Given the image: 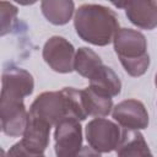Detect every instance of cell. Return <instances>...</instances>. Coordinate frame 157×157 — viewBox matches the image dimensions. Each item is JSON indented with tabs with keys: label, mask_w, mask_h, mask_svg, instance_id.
<instances>
[{
	"label": "cell",
	"mask_w": 157,
	"mask_h": 157,
	"mask_svg": "<svg viewBox=\"0 0 157 157\" xmlns=\"http://www.w3.org/2000/svg\"><path fill=\"white\" fill-rule=\"evenodd\" d=\"M103 65L101 56L88 47H81L76 50L74 70L82 77L91 78L96 71Z\"/></svg>",
	"instance_id": "2e32d148"
},
{
	"label": "cell",
	"mask_w": 157,
	"mask_h": 157,
	"mask_svg": "<svg viewBox=\"0 0 157 157\" xmlns=\"http://www.w3.org/2000/svg\"><path fill=\"white\" fill-rule=\"evenodd\" d=\"M28 115L40 119L52 126H56L66 118H75L77 120L87 118L82 105L81 90L74 87L40 93L32 102Z\"/></svg>",
	"instance_id": "6da1fadb"
},
{
	"label": "cell",
	"mask_w": 157,
	"mask_h": 157,
	"mask_svg": "<svg viewBox=\"0 0 157 157\" xmlns=\"http://www.w3.org/2000/svg\"><path fill=\"white\" fill-rule=\"evenodd\" d=\"M55 155L56 157H74L82 147V128L80 120L66 118L55 126Z\"/></svg>",
	"instance_id": "52a82bcc"
},
{
	"label": "cell",
	"mask_w": 157,
	"mask_h": 157,
	"mask_svg": "<svg viewBox=\"0 0 157 157\" xmlns=\"http://www.w3.org/2000/svg\"><path fill=\"white\" fill-rule=\"evenodd\" d=\"M113 5L124 9L126 17L136 27L148 31L157 27V1H128Z\"/></svg>",
	"instance_id": "30bf717a"
},
{
	"label": "cell",
	"mask_w": 157,
	"mask_h": 157,
	"mask_svg": "<svg viewBox=\"0 0 157 157\" xmlns=\"http://www.w3.org/2000/svg\"><path fill=\"white\" fill-rule=\"evenodd\" d=\"M74 27L82 40L104 47L113 42L119 31V21L117 13L107 6L83 4L75 12Z\"/></svg>",
	"instance_id": "7a4b0ae2"
},
{
	"label": "cell",
	"mask_w": 157,
	"mask_h": 157,
	"mask_svg": "<svg viewBox=\"0 0 157 157\" xmlns=\"http://www.w3.org/2000/svg\"><path fill=\"white\" fill-rule=\"evenodd\" d=\"M74 157H102V155L98 151L93 150L91 146H82Z\"/></svg>",
	"instance_id": "d6986e66"
},
{
	"label": "cell",
	"mask_w": 157,
	"mask_h": 157,
	"mask_svg": "<svg viewBox=\"0 0 157 157\" xmlns=\"http://www.w3.org/2000/svg\"><path fill=\"white\" fill-rule=\"evenodd\" d=\"M6 157H45V156L43 153H36V152L28 150L22 144V141H20L10 147Z\"/></svg>",
	"instance_id": "ac0fdd59"
},
{
	"label": "cell",
	"mask_w": 157,
	"mask_h": 157,
	"mask_svg": "<svg viewBox=\"0 0 157 157\" xmlns=\"http://www.w3.org/2000/svg\"><path fill=\"white\" fill-rule=\"evenodd\" d=\"M52 128L53 126L48 123L28 115V123L21 141L28 150L36 153H43L49 145Z\"/></svg>",
	"instance_id": "8fae6325"
},
{
	"label": "cell",
	"mask_w": 157,
	"mask_h": 157,
	"mask_svg": "<svg viewBox=\"0 0 157 157\" xmlns=\"http://www.w3.org/2000/svg\"><path fill=\"white\" fill-rule=\"evenodd\" d=\"M34 90L33 76L21 67H7L1 77V94L23 99Z\"/></svg>",
	"instance_id": "9c48e42d"
},
{
	"label": "cell",
	"mask_w": 157,
	"mask_h": 157,
	"mask_svg": "<svg viewBox=\"0 0 157 157\" xmlns=\"http://www.w3.org/2000/svg\"><path fill=\"white\" fill-rule=\"evenodd\" d=\"M117 157H155L139 130H124L117 147Z\"/></svg>",
	"instance_id": "7c38bea8"
},
{
	"label": "cell",
	"mask_w": 157,
	"mask_h": 157,
	"mask_svg": "<svg viewBox=\"0 0 157 157\" xmlns=\"http://www.w3.org/2000/svg\"><path fill=\"white\" fill-rule=\"evenodd\" d=\"M155 85H156V87H157V74H156V77H155Z\"/></svg>",
	"instance_id": "ffe728a7"
},
{
	"label": "cell",
	"mask_w": 157,
	"mask_h": 157,
	"mask_svg": "<svg viewBox=\"0 0 157 157\" xmlns=\"http://www.w3.org/2000/svg\"><path fill=\"white\" fill-rule=\"evenodd\" d=\"M81 98L87 117L104 118L109 115L113 110L112 98L93 91L90 86L86 87L85 90H81Z\"/></svg>",
	"instance_id": "5bb4252c"
},
{
	"label": "cell",
	"mask_w": 157,
	"mask_h": 157,
	"mask_svg": "<svg viewBox=\"0 0 157 157\" xmlns=\"http://www.w3.org/2000/svg\"><path fill=\"white\" fill-rule=\"evenodd\" d=\"M113 119L126 130H142L148 126V113L141 101L129 98L119 102L112 110Z\"/></svg>",
	"instance_id": "ba28073f"
},
{
	"label": "cell",
	"mask_w": 157,
	"mask_h": 157,
	"mask_svg": "<svg viewBox=\"0 0 157 157\" xmlns=\"http://www.w3.org/2000/svg\"><path fill=\"white\" fill-rule=\"evenodd\" d=\"M43 16L55 26L66 25L75 11V4L71 0H44L40 2Z\"/></svg>",
	"instance_id": "9a60e30c"
},
{
	"label": "cell",
	"mask_w": 157,
	"mask_h": 157,
	"mask_svg": "<svg viewBox=\"0 0 157 157\" xmlns=\"http://www.w3.org/2000/svg\"><path fill=\"white\" fill-rule=\"evenodd\" d=\"M90 87L109 98H113L121 92L120 78L109 66L104 64L90 78Z\"/></svg>",
	"instance_id": "4fadbf2b"
},
{
	"label": "cell",
	"mask_w": 157,
	"mask_h": 157,
	"mask_svg": "<svg viewBox=\"0 0 157 157\" xmlns=\"http://www.w3.org/2000/svg\"><path fill=\"white\" fill-rule=\"evenodd\" d=\"M0 119L5 135L11 137L23 135L28 123V112L23 99L0 94Z\"/></svg>",
	"instance_id": "5b68a950"
},
{
	"label": "cell",
	"mask_w": 157,
	"mask_h": 157,
	"mask_svg": "<svg viewBox=\"0 0 157 157\" xmlns=\"http://www.w3.org/2000/svg\"><path fill=\"white\" fill-rule=\"evenodd\" d=\"M17 7L7 1H0V20H1V36H5L10 32L11 26L17 16Z\"/></svg>",
	"instance_id": "e0dca14e"
},
{
	"label": "cell",
	"mask_w": 157,
	"mask_h": 157,
	"mask_svg": "<svg viewBox=\"0 0 157 157\" xmlns=\"http://www.w3.org/2000/svg\"><path fill=\"white\" fill-rule=\"evenodd\" d=\"M114 50L124 67L132 77L142 76L150 66V55L147 53L146 37L131 28H119L115 33Z\"/></svg>",
	"instance_id": "3957f363"
},
{
	"label": "cell",
	"mask_w": 157,
	"mask_h": 157,
	"mask_svg": "<svg viewBox=\"0 0 157 157\" xmlns=\"http://www.w3.org/2000/svg\"><path fill=\"white\" fill-rule=\"evenodd\" d=\"M43 59L47 65L59 74L74 71L76 50L74 45L60 36L50 37L43 47Z\"/></svg>",
	"instance_id": "8992f818"
},
{
	"label": "cell",
	"mask_w": 157,
	"mask_h": 157,
	"mask_svg": "<svg viewBox=\"0 0 157 157\" xmlns=\"http://www.w3.org/2000/svg\"><path fill=\"white\" fill-rule=\"evenodd\" d=\"M121 132L118 124L105 118H94L86 125V140L99 153H108L117 150Z\"/></svg>",
	"instance_id": "277c9868"
}]
</instances>
